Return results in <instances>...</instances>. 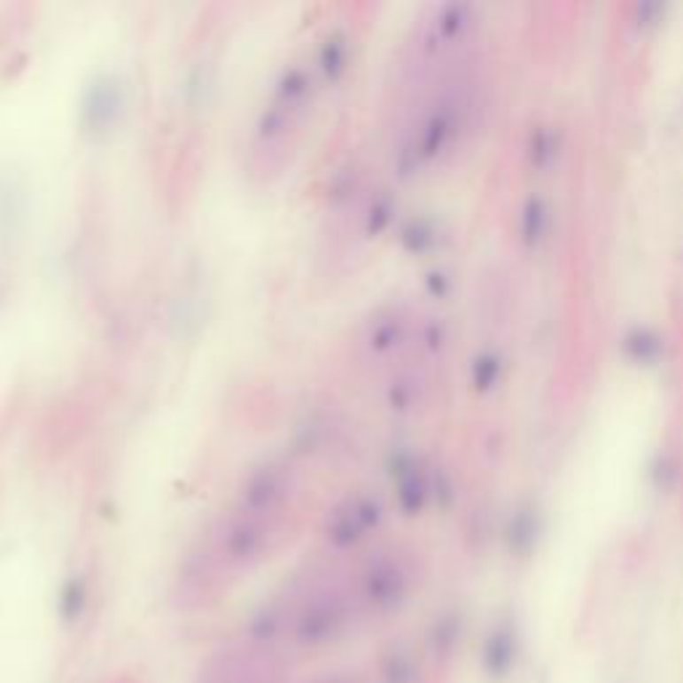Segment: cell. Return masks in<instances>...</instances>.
<instances>
[{
	"label": "cell",
	"instance_id": "7a4b0ae2",
	"mask_svg": "<svg viewBox=\"0 0 683 683\" xmlns=\"http://www.w3.org/2000/svg\"><path fill=\"white\" fill-rule=\"evenodd\" d=\"M353 614L350 595L337 582H321L307 590V595L299 601L294 614V640L305 648H318L326 643H334Z\"/></svg>",
	"mask_w": 683,
	"mask_h": 683
},
{
	"label": "cell",
	"instance_id": "277c9868",
	"mask_svg": "<svg viewBox=\"0 0 683 683\" xmlns=\"http://www.w3.org/2000/svg\"><path fill=\"white\" fill-rule=\"evenodd\" d=\"M81 609H83V590H81V585H73V587L67 590V598H65V603H62V611H65L67 619H75V617L81 614Z\"/></svg>",
	"mask_w": 683,
	"mask_h": 683
},
{
	"label": "cell",
	"instance_id": "6da1fadb",
	"mask_svg": "<svg viewBox=\"0 0 683 683\" xmlns=\"http://www.w3.org/2000/svg\"><path fill=\"white\" fill-rule=\"evenodd\" d=\"M315 99V75L307 62L291 65L276 81L265 107L257 115L249 139V171L270 182L291 166V158L302 142L310 107Z\"/></svg>",
	"mask_w": 683,
	"mask_h": 683
},
{
	"label": "cell",
	"instance_id": "5b68a950",
	"mask_svg": "<svg viewBox=\"0 0 683 683\" xmlns=\"http://www.w3.org/2000/svg\"><path fill=\"white\" fill-rule=\"evenodd\" d=\"M323 683H347V680H342V678H329V680H323Z\"/></svg>",
	"mask_w": 683,
	"mask_h": 683
},
{
	"label": "cell",
	"instance_id": "3957f363",
	"mask_svg": "<svg viewBox=\"0 0 683 683\" xmlns=\"http://www.w3.org/2000/svg\"><path fill=\"white\" fill-rule=\"evenodd\" d=\"M403 585V574L392 561H371L361 577V595L371 609H387L400 598Z\"/></svg>",
	"mask_w": 683,
	"mask_h": 683
}]
</instances>
